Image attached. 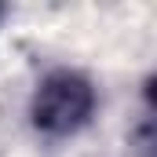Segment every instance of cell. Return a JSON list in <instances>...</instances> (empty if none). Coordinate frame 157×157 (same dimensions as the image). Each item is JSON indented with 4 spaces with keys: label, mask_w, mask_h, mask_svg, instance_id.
Wrapping results in <instances>:
<instances>
[{
    "label": "cell",
    "mask_w": 157,
    "mask_h": 157,
    "mask_svg": "<svg viewBox=\"0 0 157 157\" xmlns=\"http://www.w3.org/2000/svg\"><path fill=\"white\" fill-rule=\"evenodd\" d=\"M95 84L77 70H51L44 73L29 102V121L40 135L66 139L77 135L95 113Z\"/></svg>",
    "instance_id": "1"
},
{
    "label": "cell",
    "mask_w": 157,
    "mask_h": 157,
    "mask_svg": "<svg viewBox=\"0 0 157 157\" xmlns=\"http://www.w3.org/2000/svg\"><path fill=\"white\" fill-rule=\"evenodd\" d=\"M0 15H4V7H0Z\"/></svg>",
    "instance_id": "2"
}]
</instances>
